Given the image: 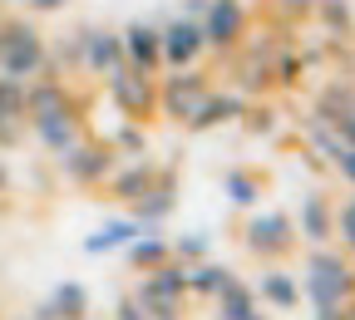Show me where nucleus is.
<instances>
[{
  "label": "nucleus",
  "instance_id": "18",
  "mask_svg": "<svg viewBox=\"0 0 355 320\" xmlns=\"http://www.w3.org/2000/svg\"><path fill=\"white\" fill-rule=\"evenodd\" d=\"M104 182H109V193H114V197L133 202V197H139L148 182H153V163H148V158H139V163H128V168H114Z\"/></svg>",
  "mask_w": 355,
  "mask_h": 320
},
{
  "label": "nucleus",
  "instance_id": "20",
  "mask_svg": "<svg viewBox=\"0 0 355 320\" xmlns=\"http://www.w3.org/2000/svg\"><path fill=\"white\" fill-rule=\"evenodd\" d=\"M237 114H247V94H237V89H232V94H217V89H212L207 104H202V114H198L188 128H212V123H227V118H237Z\"/></svg>",
  "mask_w": 355,
  "mask_h": 320
},
{
  "label": "nucleus",
  "instance_id": "21",
  "mask_svg": "<svg viewBox=\"0 0 355 320\" xmlns=\"http://www.w3.org/2000/svg\"><path fill=\"white\" fill-rule=\"evenodd\" d=\"M222 193H227L232 207H257L261 202V182L247 168H227V172H222Z\"/></svg>",
  "mask_w": 355,
  "mask_h": 320
},
{
  "label": "nucleus",
  "instance_id": "17",
  "mask_svg": "<svg viewBox=\"0 0 355 320\" xmlns=\"http://www.w3.org/2000/svg\"><path fill=\"white\" fill-rule=\"evenodd\" d=\"M123 251H128V261H133V266H139V271H153V266H168V261H173V251H168V242L158 237V226H144V232H139V237H133V242H128Z\"/></svg>",
  "mask_w": 355,
  "mask_h": 320
},
{
  "label": "nucleus",
  "instance_id": "1",
  "mask_svg": "<svg viewBox=\"0 0 355 320\" xmlns=\"http://www.w3.org/2000/svg\"><path fill=\"white\" fill-rule=\"evenodd\" d=\"M296 286H301V296L316 305V310H340L345 301H355V266L336 247H311L306 276Z\"/></svg>",
  "mask_w": 355,
  "mask_h": 320
},
{
  "label": "nucleus",
  "instance_id": "23",
  "mask_svg": "<svg viewBox=\"0 0 355 320\" xmlns=\"http://www.w3.org/2000/svg\"><path fill=\"white\" fill-rule=\"evenodd\" d=\"M0 114L25 118V79H6V74H0Z\"/></svg>",
  "mask_w": 355,
  "mask_h": 320
},
{
  "label": "nucleus",
  "instance_id": "31",
  "mask_svg": "<svg viewBox=\"0 0 355 320\" xmlns=\"http://www.w3.org/2000/svg\"><path fill=\"white\" fill-rule=\"evenodd\" d=\"M64 0H30V10H60Z\"/></svg>",
  "mask_w": 355,
  "mask_h": 320
},
{
  "label": "nucleus",
  "instance_id": "27",
  "mask_svg": "<svg viewBox=\"0 0 355 320\" xmlns=\"http://www.w3.org/2000/svg\"><path fill=\"white\" fill-rule=\"evenodd\" d=\"M331 128H336V139H340L345 148H355V109L336 114V118H331Z\"/></svg>",
  "mask_w": 355,
  "mask_h": 320
},
{
  "label": "nucleus",
  "instance_id": "24",
  "mask_svg": "<svg viewBox=\"0 0 355 320\" xmlns=\"http://www.w3.org/2000/svg\"><path fill=\"white\" fill-rule=\"evenodd\" d=\"M168 251H173V261H207V237H178V242H168Z\"/></svg>",
  "mask_w": 355,
  "mask_h": 320
},
{
  "label": "nucleus",
  "instance_id": "6",
  "mask_svg": "<svg viewBox=\"0 0 355 320\" xmlns=\"http://www.w3.org/2000/svg\"><path fill=\"white\" fill-rule=\"evenodd\" d=\"M242 242H247V251H257L261 261H277V256H286V251L296 247V226H291L286 212H252L247 226H242Z\"/></svg>",
  "mask_w": 355,
  "mask_h": 320
},
{
  "label": "nucleus",
  "instance_id": "25",
  "mask_svg": "<svg viewBox=\"0 0 355 320\" xmlns=\"http://www.w3.org/2000/svg\"><path fill=\"white\" fill-rule=\"evenodd\" d=\"M316 15L340 35V30H350V6H345V0H321V6H316Z\"/></svg>",
  "mask_w": 355,
  "mask_h": 320
},
{
  "label": "nucleus",
  "instance_id": "16",
  "mask_svg": "<svg viewBox=\"0 0 355 320\" xmlns=\"http://www.w3.org/2000/svg\"><path fill=\"white\" fill-rule=\"evenodd\" d=\"M139 232H144V222H133V217L104 222L99 232H94V237L84 242V251H89V256H104V251H123V247H128L133 237H139Z\"/></svg>",
  "mask_w": 355,
  "mask_h": 320
},
{
  "label": "nucleus",
  "instance_id": "29",
  "mask_svg": "<svg viewBox=\"0 0 355 320\" xmlns=\"http://www.w3.org/2000/svg\"><path fill=\"white\" fill-rule=\"evenodd\" d=\"M119 320H148V310H144L139 301H133V296H128V301L119 305Z\"/></svg>",
  "mask_w": 355,
  "mask_h": 320
},
{
  "label": "nucleus",
  "instance_id": "3",
  "mask_svg": "<svg viewBox=\"0 0 355 320\" xmlns=\"http://www.w3.org/2000/svg\"><path fill=\"white\" fill-rule=\"evenodd\" d=\"M133 301H139V305L148 310V320H178V310H183V301H188L183 266H178V261H168V266H153L148 276L139 281Z\"/></svg>",
  "mask_w": 355,
  "mask_h": 320
},
{
  "label": "nucleus",
  "instance_id": "8",
  "mask_svg": "<svg viewBox=\"0 0 355 320\" xmlns=\"http://www.w3.org/2000/svg\"><path fill=\"white\" fill-rule=\"evenodd\" d=\"M198 25H202L207 50H237L242 35H247V10H242V0H212Z\"/></svg>",
  "mask_w": 355,
  "mask_h": 320
},
{
  "label": "nucleus",
  "instance_id": "34",
  "mask_svg": "<svg viewBox=\"0 0 355 320\" xmlns=\"http://www.w3.org/2000/svg\"><path fill=\"white\" fill-rule=\"evenodd\" d=\"M0 193H6V163H0Z\"/></svg>",
  "mask_w": 355,
  "mask_h": 320
},
{
  "label": "nucleus",
  "instance_id": "10",
  "mask_svg": "<svg viewBox=\"0 0 355 320\" xmlns=\"http://www.w3.org/2000/svg\"><path fill=\"white\" fill-rule=\"evenodd\" d=\"M291 226H296V237L306 247H331L336 242V207H331V197L326 193H311L301 202V212H296Z\"/></svg>",
  "mask_w": 355,
  "mask_h": 320
},
{
  "label": "nucleus",
  "instance_id": "4",
  "mask_svg": "<svg viewBox=\"0 0 355 320\" xmlns=\"http://www.w3.org/2000/svg\"><path fill=\"white\" fill-rule=\"evenodd\" d=\"M207 94H212L207 74H202L198 64H188V69H173V74L163 79V89H158V109H163L168 118H178V123H193V118L202 114Z\"/></svg>",
  "mask_w": 355,
  "mask_h": 320
},
{
  "label": "nucleus",
  "instance_id": "33",
  "mask_svg": "<svg viewBox=\"0 0 355 320\" xmlns=\"http://www.w3.org/2000/svg\"><path fill=\"white\" fill-rule=\"evenodd\" d=\"M316 320H340V310H316Z\"/></svg>",
  "mask_w": 355,
  "mask_h": 320
},
{
  "label": "nucleus",
  "instance_id": "2",
  "mask_svg": "<svg viewBox=\"0 0 355 320\" xmlns=\"http://www.w3.org/2000/svg\"><path fill=\"white\" fill-rule=\"evenodd\" d=\"M44 64H50L44 39L25 20H0V74L6 79H40Z\"/></svg>",
  "mask_w": 355,
  "mask_h": 320
},
{
  "label": "nucleus",
  "instance_id": "32",
  "mask_svg": "<svg viewBox=\"0 0 355 320\" xmlns=\"http://www.w3.org/2000/svg\"><path fill=\"white\" fill-rule=\"evenodd\" d=\"M340 320H355V301H345V305H340Z\"/></svg>",
  "mask_w": 355,
  "mask_h": 320
},
{
  "label": "nucleus",
  "instance_id": "7",
  "mask_svg": "<svg viewBox=\"0 0 355 320\" xmlns=\"http://www.w3.org/2000/svg\"><path fill=\"white\" fill-rule=\"evenodd\" d=\"M60 158V168H64V177L69 182H79V188H99V182L114 172V148L109 143H89V139H79L74 148H64V153H55Z\"/></svg>",
  "mask_w": 355,
  "mask_h": 320
},
{
  "label": "nucleus",
  "instance_id": "19",
  "mask_svg": "<svg viewBox=\"0 0 355 320\" xmlns=\"http://www.w3.org/2000/svg\"><path fill=\"white\" fill-rule=\"evenodd\" d=\"M217 320H266L261 315V305H257V296H252V286H242V281H232L227 291L217 296Z\"/></svg>",
  "mask_w": 355,
  "mask_h": 320
},
{
  "label": "nucleus",
  "instance_id": "11",
  "mask_svg": "<svg viewBox=\"0 0 355 320\" xmlns=\"http://www.w3.org/2000/svg\"><path fill=\"white\" fill-rule=\"evenodd\" d=\"M35 139L50 148V153H64V148H74L84 133H79V109L74 104H60V109H50V114H35Z\"/></svg>",
  "mask_w": 355,
  "mask_h": 320
},
{
  "label": "nucleus",
  "instance_id": "13",
  "mask_svg": "<svg viewBox=\"0 0 355 320\" xmlns=\"http://www.w3.org/2000/svg\"><path fill=\"white\" fill-rule=\"evenodd\" d=\"M123 64V39L114 30H84V69L89 74H109Z\"/></svg>",
  "mask_w": 355,
  "mask_h": 320
},
{
  "label": "nucleus",
  "instance_id": "35",
  "mask_svg": "<svg viewBox=\"0 0 355 320\" xmlns=\"http://www.w3.org/2000/svg\"><path fill=\"white\" fill-rule=\"evenodd\" d=\"M345 207H350V212H355V197H350V202H345Z\"/></svg>",
  "mask_w": 355,
  "mask_h": 320
},
{
  "label": "nucleus",
  "instance_id": "15",
  "mask_svg": "<svg viewBox=\"0 0 355 320\" xmlns=\"http://www.w3.org/2000/svg\"><path fill=\"white\" fill-rule=\"evenodd\" d=\"M183 281H188V296H212L217 301L237 276L227 266H217V261H193V266H183Z\"/></svg>",
  "mask_w": 355,
  "mask_h": 320
},
{
  "label": "nucleus",
  "instance_id": "26",
  "mask_svg": "<svg viewBox=\"0 0 355 320\" xmlns=\"http://www.w3.org/2000/svg\"><path fill=\"white\" fill-rule=\"evenodd\" d=\"M321 0H277V15L282 20H301V15H316Z\"/></svg>",
  "mask_w": 355,
  "mask_h": 320
},
{
  "label": "nucleus",
  "instance_id": "9",
  "mask_svg": "<svg viewBox=\"0 0 355 320\" xmlns=\"http://www.w3.org/2000/svg\"><path fill=\"white\" fill-rule=\"evenodd\" d=\"M202 50H207V44H202V25H198V20H173L168 30H158V55H163V64H173V69L198 64Z\"/></svg>",
  "mask_w": 355,
  "mask_h": 320
},
{
  "label": "nucleus",
  "instance_id": "28",
  "mask_svg": "<svg viewBox=\"0 0 355 320\" xmlns=\"http://www.w3.org/2000/svg\"><path fill=\"white\" fill-rule=\"evenodd\" d=\"M336 172L355 188V148H340V153H336Z\"/></svg>",
  "mask_w": 355,
  "mask_h": 320
},
{
  "label": "nucleus",
  "instance_id": "5",
  "mask_svg": "<svg viewBox=\"0 0 355 320\" xmlns=\"http://www.w3.org/2000/svg\"><path fill=\"white\" fill-rule=\"evenodd\" d=\"M104 79H109V99L119 104L123 118L144 123V118L158 109V84H153V74L133 69V64H119V69H109Z\"/></svg>",
  "mask_w": 355,
  "mask_h": 320
},
{
  "label": "nucleus",
  "instance_id": "30",
  "mask_svg": "<svg viewBox=\"0 0 355 320\" xmlns=\"http://www.w3.org/2000/svg\"><path fill=\"white\" fill-rule=\"evenodd\" d=\"M212 0H183V20H202Z\"/></svg>",
  "mask_w": 355,
  "mask_h": 320
},
{
  "label": "nucleus",
  "instance_id": "22",
  "mask_svg": "<svg viewBox=\"0 0 355 320\" xmlns=\"http://www.w3.org/2000/svg\"><path fill=\"white\" fill-rule=\"evenodd\" d=\"M44 305L55 310V320H84V315H89V296H84V286H74V281H69V286H60Z\"/></svg>",
  "mask_w": 355,
  "mask_h": 320
},
{
  "label": "nucleus",
  "instance_id": "14",
  "mask_svg": "<svg viewBox=\"0 0 355 320\" xmlns=\"http://www.w3.org/2000/svg\"><path fill=\"white\" fill-rule=\"evenodd\" d=\"M119 39H123V64L144 69V74H153V69L163 64V55H158V30H153V25H133V30H123Z\"/></svg>",
  "mask_w": 355,
  "mask_h": 320
},
{
  "label": "nucleus",
  "instance_id": "12",
  "mask_svg": "<svg viewBox=\"0 0 355 320\" xmlns=\"http://www.w3.org/2000/svg\"><path fill=\"white\" fill-rule=\"evenodd\" d=\"M252 296L266 301L272 310H296V305H301V286H296L291 271H282V266H261V276H257Z\"/></svg>",
  "mask_w": 355,
  "mask_h": 320
}]
</instances>
